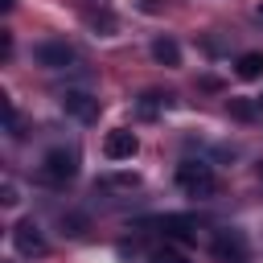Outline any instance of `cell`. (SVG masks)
<instances>
[{
    "mask_svg": "<svg viewBox=\"0 0 263 263\" xmlns=\"http://www.w3.org/2000/svg\"><path fill=\"white\" fill-rule=\"evenodd\" d=\"M177 185L189 197H214L218 193V173L205 160H181L177 164Z\"/></svg>",
    "mask_w": 263,
    "mask_h": 263,
    "instance_id": "obj_1",
    "label": "cell"
},
{
    "mask_svg": "<svg viewBox=\"0 0 263 263\" xmlns=\"http://www.w3.org/2000/svg\"><path fill=\"white\" fill-rule=\"evenodd\" d=\"M74 177H78V152H74V148H49V152L41 156V181H45V185L62 189V185H70Z\"/></svg>",
    "mask_w": 263,
    "mask_h": 263,
    "instance_id": "obj_2",
    "label": "cell"
},
{
    "mask_svg": "<svg viewBox=\"0 0 263 263\" xmlns=\"http://www.w3.org/2000/svg\"><path fill=\"white\" fill-rule=\"evenodd\" d=\"M210 251H214V259H218V263H247V255H251V247H247L242 230H234V226L218 230V234H214V242H210Z\"/></svg>",
    "mask_w": 263,
    "mask_h": 263,
    "instance_id": "obj_3",
    "label": "cell"
},
{
    "mask_svg": "<svg viewBox=\"0 0 263 263\" xmlns=\"http://www.w3.org/2000/svg\"><path fill=\"white\" fill-rule=\"evenodd\" d=\"M74 45H66V41H41V45H33V62L37 66H45V70H66V66H74Z\"/></svg>",
    "mask_w": 263,
    "mask_h": 263,
    "instance_id": "obj_4",
    "label": "cell"
},
{
    "mask_svg": "<svg viewBox=\"0 0 263 263\" xmlns=\"http://www.w3.org/2000/svg\"><path fill=\"white\" fill-rule=\"evenodd\" d=\"M12 247H16L25 259H33V255H45V251H49V242H45V234L37 230V222H33V218H25V222H16V226H12Z\"/></svg>",
    "mask_w": 263,
    "mask_h": 263,
    "instance_id": "obj_5",
    "label": "cell"
},
{
    "mask_svg": "<svg viewBox=\"0 0 263 263\" xmlns=\"http://www.w3.org/2000/svg\"><path fill=\"white\" fill-rule=\"evenodd\" d=\"M62 111L74 115L78 123H95V119H99V99H95L90 90H66V95H62Z\"/></svg>",
    "mask_w": 263,
    "mask_h": 263,
    "instance_id": "obj_6",
    "label": "cell"
},
{
    "mask_svg": "<svg viewBox=\"0 0 263 263\" xmlns=\"http://www.w3.org/2000/svg\"><path fill=\"white\" fill-rule=\"evenodd\" d=\"M140 152V140H136V132H127V127H115V132H107V140H103V156L107 160H132Z\"/></svg>",
    "mask_w": 263,
    "mask_h": 263,
    "instance_id": "obj_7",
    "label": "cell"
},
{
    "mask_svg": "<svg viewBox=\"0 0 263 263\" xmlns=\"http://www.w3.org/2000/svg\"><path fill=\"white\" fill-rule=\"evenodd\" d=\"M156 230L173 242H197V222L189 214H164V218H156Z\"/></svg>",
    "mask_w": 263,
    "mask_h": 263,
    "instance_id": "obj_8",
    "label": "cell"
},
{
    "mask_svg": "<svg viewBox=\"0 0 263 263\" xmlns=\"http://www.w3.org/2000/svg\"><path fill=\"white\" fill-rule=\"evenodd\" d=\"M152 58H156L160 66H181V45H177L173 37H156V41H152Z\"/></svg>",
    "mask_w": 263,
    "mask_h": 263,
    "instance_id": "obj_9",
    "label": "cell"
},
{
    "mask_svg": "<svg viewBox=\"0 0 263 263\" xmlns=\"http://www.w3.org/2000/svg\"><path fill=\"white\" fill-rule=\"evenodd\" d=\"M234 70H238V78H247V82L263 78V49H251V53H242Z\"/></svg>",
    "mask_w": 263,
    "mask_h": 263,
    "instance_id": "obj_10",
    "label": "cell"
},
{
    "mask_svg": "<svg viewBox=\"0 0 263 263\" xmlns=\"http://www.w3.org/2000/svg\"><path fill=\"white\" fill-rule=\"evenodd\" d=\"M99 185H103V189H136L140 177H136V173H115V177H103Z\"/></svg>",
    "mask_w": 263,
    "mask_h": 263,
    "instance_id": "obj_11",
    "label": "cell"
},
{
    "mask_svg": "<svg viewBox=\"0 0 263 263\" xmlns=\"http://www.w3.org/2000/svg\"><path fill=\"white\" fill-rule=\"evenodd\" d=\"M160 107H168V95H160V90H148V95L140 99V111H144V115H156Z\"/></svg>",
    "mask_w": 263,
    "mask_h": 263,
    "instance_id": "obj_12",
    "label": "cell"
},
{
    "mask_svg": "<svg viewBox=\"0 0 263 263\" xmlns=\"http://www.w3.org/2000/svg\"><path fill=\"white\" fill-rule=\"evenodd\" d=\"M226 111H230L234 119H255V103H247V99H230Z\"/></svg>",
    "mask_w": 263,
    "mask_h": 263,
    "instance_id": "obj_13",
    "label": "cell"
},
{
    "mask_svg": "<svg viewBox=\"0 0 263 263\" xmlns=\"http://www.w3.org/2000/svg\"><path fill=\"white\" fill-rule=\"evenodd\" d=\"M148 263H189L181 251H173V247H160V251H152L148 255Z\"/></svg>",
    "mask_w": 263,
    "mask_h": 263,
    "instance_id": "obj_14",
    "label": "cell"
},
{
    "mask_svg": "<svg viewBox=\"0 0 263 263\" xmlns=\"http://www.w3.org/2000/svg\"><path fill=\"white\" fill-rule=\"evenodd\" d=\"M62 226H66V234H82L86 230V218L82 214H70V218H62Z\"/></svg>",
    "mask_w": 263,
    "mask_h": 263,
    "instance_id": "obj_15",
    "label": "cell"
},
{
    "mask_svg": "<svg viewBox=\"0 0 263 263\" xmlns=\"http://www.w3.org/2000/svg\"><path fill=\"white\" fill-rule=\"evenodd\" d=\"M164 4H168V0H140V8H144V12H160Z\"/></svg>",
    "mask_w": 263,
    "mask_h": 263,
    "instance_id": "obj_16",
    "label": "cell"
},
{
    "mask_svg": "<svg viewBox=\"0 0 263 263\" xmlns=\"http://www.w3.org/2000/svg\"><path fill=\"white\" fill-rule=\"evenodd\" d=\"M259 185H263V164H259Z\"/></svg>",
    "mask_w": 263,
    "mask_h": 263,
    "instance_id": "obj_17",
    "label": "cell"
},
{
    "mask_svg": "<svg viewBox=\"0 0 263 263\" xmlns=\"http://www.w3.org/2000/svg\"><path fill=\"white\" fill-rule=\"evenodd\" d=\"M259 16H263V4H259Z\"/></svg>",
    "mask_w": 263,
    "mask_h": 263,
    "instance_id": "obj_18",
    "label": "cell"
},
{
    "mask_svg": "<svg viewBox=\"0 0 263 263\" xmlns=\"http://www.w3.org/2000/svg\"><path fill=\"white\" fill-rule=\"evenodd\" d=\"M259 107H263V95H259Z\"/></svg>",
    "mask_w": 263,
    "mask_h": 263,
    "instance_id": "obj_19",
    "label": "cell"
}]
</instances>
